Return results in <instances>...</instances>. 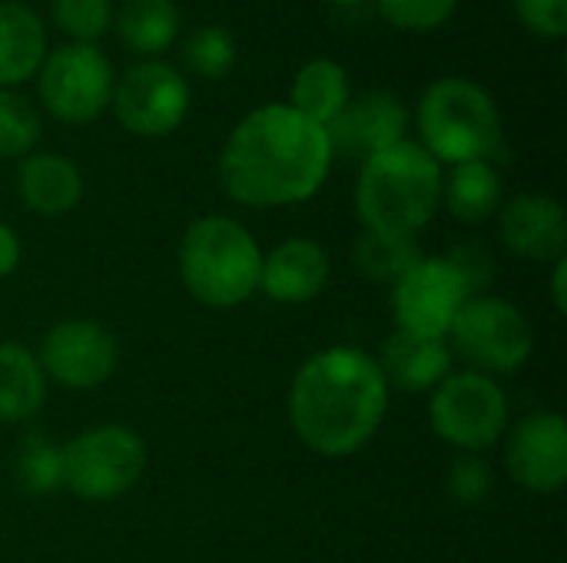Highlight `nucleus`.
<instances>
[{
	"label": "nucleus",
	"mask_w": 567,
	"mask_h": 563,
	"mask_svg": "<svg viewBox=\"0 0 567 563\" xmlns=\"http://www.w3.org/2000/svg\"><path fill=\"white\" fill-rule=\"evenodd\" d=\"M332 146L326 126L289 103L246 113L223 143L219 183L246 209H282L309 202L329 179Z\"/></svg>",
	"instance_id": "obj_1"
},
{
	"label": "nucleus",
	"mask_w": 567,
	"mask_h": 563,
	"mask_svg": "<svg viewBox=\"0 0 567 563\" xmlns=\"http://www.w3.org/2000/svg\"><path fill=\"white\" fill-rule=\"evenodd\" d=\"M389 411V382L379 358L355 345H332L309 355L289 385V425L322 458L362 451Z\"/></svg>",
	"instance_id": "obj_2"
},
{
	"label": "nucleus",
	"mask_w": 567,
	"mask_h": 563,
	"mask_svg": "<svg viewBox=\"0 0 567 563\" xmlns=\"http://www.w3.org/2000/svg\"><path fill=\"white\" fill-rule=\"evenodd\" d=\"M442 163H435L415 139H402L359 169L355 212L362 229L419 236L442 209Z\"/></svg>",
	"instance_id": "obj_3"
},
{
	"label": "nucleus",
	"mask_w": 567,
	"mask_h": 563,
	"mask_svg": "<svg viewBox=\"0 0 567 563\" xmlns=\"http://www.w3.org/2000/svg\"><path fill=\"white\" fill-rule=\"evenodd\" d=\"M262 249L229 216H203L179 239V279L209 309H236L259 292Z\"/></svg>",
	"instance_id": "obj_4"
},
{
	"label": "nucleus",
	"mask_w": 567,
	"mask_h": 563,
	"mask_svg": "<svg viewBox=\"0 0 567 563\" xmlns=\"http://www.w3.org/2000/svg\"><path fill=\"white\" fill-rule=\"evenodd\" d=\"M419 146L435 163L492 159L502 149V110L495 96L468 76H439L415 106Z\"/></svg>",
	"instance_id": "obj_5"
},
{
	"label": "nucleus",
	"mask_w": 567,
	"mask_h": 563,
	"mask_svg": "<svg viewBox=\"0 0 567 563\" xmlns=\"http://www.w3.org/2000/svg\"><path fill=\"white\" fill-rule=\"evenodd\" d=\"M445 342L472 372L495 378L525 368L535 352V329L515 302L502 295H472L455 315Z\"/></svg>",
	"instance_id": "obj_6"
},
{
	"label": "nucleus",
	"mask_w": 567,
	"mask_h": 563,
	"mask_svg": "<svg viewBox=\"0 0 567 563\" xmlns=\"http://www.w3.org/2000/svg\"><path fill=\"white\" fill-rule=\"evenodd\" d=\"M63 488L80 501H116L146 471V445L126 425H96L60 448Z\"/></svg>",
	"instance_id": "obj_7"
},
{
	"label": "nucleus",
	"mask_w": 567,
	"mask_h": 563,
	"mask_svg": "<svg viewBox=\"0 0 567 563\" xmlns=\"http://www.w3.org/2000/svg\"><path fill=\"white\" fill-rule=\"evenodd\" d=\"M33 80L40 106L53 119L86 126L110 110L116 70L96 43H60L47 50Z\"/></svg>",
	"instance_id": "obj_8"
},
{
	"label": "nucleus",
	"mask_w": 567,
	"mask_h": 563,
	"mask_svg": "<svg viewBox=\"0 0 567 563\" xmlns=\"http://www.w3.org/2000/svg\"><path fill=\"white\" fill-rule=\"evenodd\" d=\"M508 395L482 372H452L429 402L432 431L462 455H482L508 431Z\"/></svg>",
	"instance_id": "obj_9"
},
{
	"label": "nucleus",
	"mask_w": 567,
	"mask_h": 563,
	"mask_svg": "<svg viewBox=\"0 0 567 563\" xmlns=\"http://www.w3.org/2000/svg\"><path fill=\"white\" fill-rule=\"evenodd\" d=\"M189 103V80L176 66H169L166 60H140L126 66L116 80L110 110L126 133L159 139L183 126Z\"/></svg>",
	"instance_id": "obj_10"
},
{
	"label": "nucleus",
	"mask_w": 567,
	"mask_h": 563,
	"mask_svg": "<svg viewBox=\"0 0 567 563\" xmlns=\"http://www.w3.org/2000/svg\"><path fill=\"white\" fill-rule=\"evenodd\" d=\"M468 299L472 289L449 256H422L392 285V319L399 332L449 338V329Z\"/></svg>",
	"instance_id": "obj_11"
},
{
	"label": "nucleus",
	"mask_w": 567,
	"mask_h": 563,
	"mask_svg": "<svg viewBox=\"0 0 567 563\" xmlns=\"http://www.w3.org/2000/svg\"><path fill=\"white\" fill-rule=\"evenodd\" d=\"M37 362L43 368V378L70 388V392H90L110 382L120 362L116 338L90 319H63L53 329H47Z\"/></svg>",
	"instance_id": "obj_12"
},
{
	"label": "nucleus",
	"mask_w": 567,
	"mask_h": 563,
	"mask_svg": "<svg viewBox=\"0 0 567 563\" xmlns=\"http://www.w3.org/2000/svg\"><path fill=\"white\" fill-rule=\"evenodd\" d=\"M512 481L532 494H555L567 481V421L558 411L525 415L505 441Z\"/></svg>",
	"instance_id": "obj_13"
},
{
	"label": "nucleus",
	"mask_w": 567,
	"mask_h": 563,
	"mask_svg": "<svg viewBox=\"0 0 567 563\" xmlns=\"http://www.w3.org/2000/svg\"><path fill=\"white\" fill-rule=\"evenodd\" d=\"M332 156L359 159L409 139V106L392 90H365L346 103V110L326 126Z\"/></svg>",
	"instance_id": "obj_14"
},
{
	"label": "nucleus",
	"mask_w": 567,
	"mask_h": 563,
	"mask_svg": "<svg viewBox=\"0 0 567 563\" xmlns=\"http://www.w3.org/2000/svg\"><path fill=\"white\" fill-rule=\"evenodd\" d=\"M498 236L528 262H558L567 249L565 206L548 192H518L498 209Z\"/></svg>",
	"instance_id": "obj_15"
},
{
	"label": "nucleus",
	"mask_w": 567,
	"mask_h": 563,
	"mask_svg": "<svg viewBox=\"0 0 567 563\" xmlns=\"http://www.w3.org/2000/svg\"><path fill=\"white\" fill-rule=\"evenodd\" d=\"M332 279L329 252L316 239L292 236L279 242L269 256H262L259 292L279 305H306L326 292Z\"/></svg>",
	"instance_id": "obj_16"
},
{
	"label": "nucleus",
	"mask_w": 567,
	"mask_h": 563,
	"mask_svg": "<svg viewBox=\"0 0 567 563\" xmlns=\"http://www.w3.org/2000/svg\"><path fill=\"white\" fill-rule=\"evenodd\" d=\"M83 173L73 159L60 153L33 149L17 166V196L30 212L43 219H60L73 212L83 202Z\"/></svg>",
	"instance_id": "obj_17"
},
{
	"label": "nucleus",
	"mask_w": 567,
	"mask_h": 563,
	"mask_svg": "<svg viewBox=\"0 0 567 563\" xmlns=\"http://www.w3.org/2000/svg\"><path fill=\"white\" fill-rule=\"evenodd\" d=\"M455 355L445 338H425L409 332H392L382 345L379 368L389 388L399 392H435L452 375Z\"/></svg>",
	"instance_id": "obj_18"
},
{
	"label": "nucleus",
	"mask_w": 567,
	"mask_h": 563,
	"mask_svg": "<svg viewBox=\"0 0 567 563\" xmlns=\"http://www.w3.org/2000/svg\"><path fill=\"white\" fill-rule=\"evenodd\" d=\"M47 50L43 17L20 0H0V90L33 80Z\"/></svg>",
	"instance_id": "obj_19"
},
{
	"label": "nucleus",
	"mask_w": 567,
	"mask_h": 563,
	"mask_svg": "<svg viewBox=\"0 0 567 563\" xmlns=\"http://www.w3.org/2000/svg\"><path fill=\"white\" fill-rule=\"evenodd\" d=\"M349 100H352L349 70L332 56H316V60H309V63H302L296 70L286 103L296 113H302L306 119H312L319 126H329L346 110Z\"/></svg>",
	"instance_id": "obj_20"
},
{
	"label": "nucleus",
	"mask_w": 567,
	"mask_h": 563,
	"mask_svg": "<svg viewBox=\"0 0 567 563\" xmlns=\"http://www.w3.org/2000/svg\"><path fill=\"white\" fill-rule=\"evenodd\" d=\"M442 202L458 222H488L492 216H498L505 202V183L498 166L492 159L452 166V173L442 179Z\"/></svg>",
	"instance_id": "obj_21"
},
{
	"label": "nucleus",
	"mask_w": 567,
	"mask_h": 563,
	"mask_svg": "<svg viewBox=\"0 0 567 563\" xmlns=\"http://www.w3.org/2000/svg\"><path fill=\"white\" fill-rule=\"evenodd\" d=\"M113 30L126 50L143 60H159L179 37V7L173 0H120Z\"/></svg>",
	"instance_id": "obj_22"
},
{
	"label": "nucleus",
	"mask_w": 567,
	"mask_h": 563,
	"mask_svg": "<svg viewBox=\"0 0 567 563\" xmlns=\"http://www.w3.org/2000/svg\"><path fill=\"white\" fill-rule=\"evenodd\" d=\"M47 398V378L37 352L23 342H0V421H30Z\"/></svg>",
	"instance_id": "obj_23"
},
{
	"label": "nucleus",
	"mask_w": 567,
	"mask_h": 563,
	"mask_svg": "<svg viewBox=\"0 0 567 563\" xmlns=\"http://www.w3.org/2000/svg\"><path fill=\"white\" fill-rule=\"evenodd\" d=\"M355 269L379 282V285H395L419 259V242L412 236H392V232H362L355 249H352Z\"/></svg>",
	"instance_id": "obj_24"
},
{
	"label": "nucleus",
	"mask_w": 567,
	"mask_h": 563,
	"mask_svg": "<svg viewBox=\"0 0 567 563\" xmlns=\"http://www.w3.org/2000/svg\"><path fill=\"white\" fill-rule=\"evenodd\" d=\"M239 60V46L236 37L219 27V23H206L196 27L186 40H183V63L189 66V73L203 76V80H223L236 70Z\"/></svg>",
	"instance_id": "obj_25"
},
{
	"label": "nucleus",
	"mask_w": 567,
	"mask_h": 563,
	"mask_svg": "<svg viewBox=\"0 0 567 563\" xmlns=\"http://www.w3.org/2000/svg\"><path fill=\"white\" fill-rule=\"evenodd\" d=\"M43 136L37 106L17 93L0 90V159H23L37 149Z\"/></svg>",
	"instance_id": "obj_26"
},
{
	"label": "nucleus",
	"mask_w": 567,
	"mask_h": 563,
	"mask_svg": "<svg viewBox=\"0 0 567 563\" xmlns=\"http://www.w3.org/2000/svg\"><path fill=\"white\" fill-rule=\"evenodd\" d=\"M17 481L27 494H50V491L63 488L60 445L30 431L17 448Z\"/></svg>",
	"instance_id": "obj_27"
},
{
	"label": "nucleus",
	"mask_w": 567,
	"mask_h": 563,
	"mask_svg": "<svg viewBox=\"0 0 567 563\" xmlns=\"http://www.w3.org/2000/svg\"><path fill=\"white\" fill-rule=\"evenodd\" d=\"M116 0H50L53 27L66 43H96L113 30Z\"/></svg>",
	"instance_id": "obj_28"
},
{
	"label": "nucleus",
	"mask_w": 567,
	"mask_h": 563,
	"mask_svg": "<svg viewBox=\"0 0 567 563\" xmlns=\"http://www.w3.org/2000/svg\"><path fill=\"white\" fill-rule=\"evenodd\" d=\"M372 3L379 7L385 23L409 33H432L445 27L458 10V0H372Z\"/></svg>",
	"instance_id": "obj_29"
},
{
	"label": "nucleus",
	"mask_w": 567,
	"mask_h": 563,
	"mask_svg": "<svg viewBox=\"0 0 567 563\" xmlns=\"http://www.w3.org/2000/svg\"><path fill=\"white\" fill-rule=\"evenodd\" d=\"M495 488L492 465L482 455H458L449 468V494L455 504L475 508L482 504Z\"/></svg>",
	"instance_id": "obj_30"
},
{
	"label": "nucleus",
	"mask_w": 567,
	"mask_h": 563,
	"mask_svg": "<svg viewBox=\"0 0 567 563\" xmlns=\"http://www.w3.org/2000/svg\"><path fill=\"white\" fill-rule=\"evenodd\" d=\"M518 23L542 37V40H561L567 33V0H512Z\"/></svg>",
	"instance_id": "obj_31"
},
{
	"label": "nucleus",
	"mask_w": 567,
	"mask_h": 563,
	"mask_svg": "<svg viewBox=\"0 0 567 563\" xmlns=\"http://www.w3.org/2000/svg\"><path fill=\"white\" fill-rule=\"evenodd\" d=\"M449 259L455 262V269H458L462 279L468 282L472 295H485L482 289L492 282V256H488L482 246L465 242V246H458L455 252H449Z\"/></svg>",
	"instance_id": "obj_32"
},
{
	"label": "nucleus",
	"mask_w": 567,
	"mask_h": 563,
	"mask_svg": "<svg viewBox=\"0 0 567 563\" xmlns=\"http://www.w3.org/2000/svg\"><path fill=\"white\" fill-rule=\"evenodd\" d=\"M17 265H20V236L7 222H0V279L13 275Z\"/></svg>",
	"instance_id": "obj_33"
},
{
	"label": "nucleus",
	"mask_w": 567,
	"mask_h": 563,
	"mask_svg": "<svg viewBox=\"0 0 567 563\" xmlns=\"http://www.w3.org/2000/svg\"><path fill=\"white\" fill-rule=\"evenodd\" d=\"M551 302L558 312H567V292H565V279H567V259H558L555 269H551Z\"/></svg>",
	"instance_id": "obj_34"
},
{
	"label": "nucleus",
	"mask_w": 567,
	"mask_h": 563,
	"mask_svg": "<svg viewBox=\"0 0 567 563\" xmlns=\"http://www.w3.org/2000/svg\"><path fill=\"white\" fill-rule=\"evenodd\" d=\"M326 3H332V7H355V3H362V0H326Z\"/></svg>",
	"instance_id": "obj_35"
}]
</instances>
